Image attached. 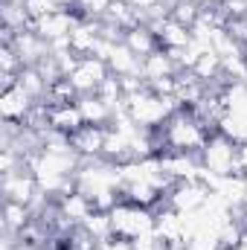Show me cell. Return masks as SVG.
<instances>
[{"label": "cell", "instance_id": "obj_1", "mask_svg": "<svg viewBox=\"0 0 247 250\" xmlns=\"http://www.w3.org/2000/svg\"><path fill=\"white\" fill-rule=\"evenodd\" d=\"M201 163L218 175V178H230V175H239V143H233L230 137H224L221 131L212 134L204 148H201Z\"/></svg>", "mask_w": 247, "mask_h": 250}, {"label": "cell", "instance_id": "obj_2", "mask_svg": "<svg viewBox=\"0 0 247 250\" xmlns=\"http://www.w3.org/2000/svg\"><path fill=\"white\" fill-rule=\"evenodd\" d=\"M111 221H114V236H123L128 242L154 230V212L137 204H125V201L111 209Z\"/></svg>", "mask_w": 247, "mask_h": 250}, {"label": "cell", "instance_id": "obj_3", "mask_svg": "<svg viewBox=\"0 0 247 250\" xmlns=\"http://www.w3.org/2000/svg\"><path fill=\"white\" fill-rule=\"evenodd\" d=\"M0 189H3V201H15V204H26V207H32V201L41 195V187L29 169L0 175Z\"/></svg>", "mask_w": 247, "mask_h": 250}, {"label": "cell", "instance_id": "obj_4", "mask_svg": "<svg viewBox=\"0 0 247 250\" xmlns=\"http://www.w3.org/2000/svg\"><path fill=\"white\" fill-rule=\"evenodd\" d=\"M209 192H212V189H206L201 181H178L175 187L169 189L166 204H169L172 209L189 215V212H198V209L204 207V201L209 198Z\"/></svg>", "mask_w": 247, "mask_h": 250}, {"label": "cell", "instance_id": "obj_5", "mask_svg": "<svg viewBox=\"0 0 247 250\" xmlns=\"http://www.w3.org/2000/svg\"><path fill=\"white\" fill-rule=\"evenodd\" d=\"M111 76V67L102 62V59H96V56H87V59H82L79 67L67 76L73 84H76V90L82 93V96H87V93H96L99 90V84L105 82Z\"/></svg>", "mask_w": 247, "mask_h": 250}, {"label": "cell", "instance_id": "obj_6", "mask_svg": "<svg viewBox=\"0 0 247 250\" xmlns=\"http://www.w3.org/2000/svg\"><path fill=\"white\" fill-rule=\"evenodd\" d=\"M79 23H82V15H79L76 9H59V12H53V15L35 21L32 32H38V35L50 44V41H56V38H67Z\"/></svg>", "mask_w": 247, "mask_h": 250}, {"label": "cell", "instance_id": "obj_7", "mask_svg": "<svg viewBox=\"0 0 247 250\" xmlns=\"http://www.w3.org/2000/svg\"><path fill=\"white\" fill-rule=\"evenodd\" d=\"M105 137H108V125H82L76 134H70V146L76 148V154H79L82 160H87V157H102Z\"/></svg>", "mask_w": 247, "mask_h": 250}, {"label": "cell", "instance_id": "obj_8", "mask_svg": "<svg viewBox=\"0 0 247 250\" xmlns=\"http://www.w3.org/2000/svg\"><path fill=\"white\" fill-rule=\"evenodd\" d=\"M38 102L18 84V87H9L0 93V117L3 120H15V123H23L29 117V111L35 108Z\"/></svg>", "mask_w": 247, "mask_h": 250}, {"label": "cell", "instance_id": "obj_9", "mask_svg": "<svg viewBox=\"0 0 247 250\" xmlns=\"http://www.w3.org/2000/svg\"><path fill=\"white\" fill-rule=\"evenodd\" d=\"M143 79L151 84V82H160V79H172V76H178L181 70H178V64L172 62V56L166 53V50H154V53H148L145 59H143Z\"/></svg>", "mask_w": 247, "mask_h": 250}, {"label": "cell", "instance_id": "obj_10", "mask_svg": "<svg viewBox=\"0 0 247 250\" xmlns=\"http://www.w3.org/2000/svg\"><path fill=\"white\" fill-rule=\"evenodd\" d=\"M82 125H84V117L79 111V102H73V105H50V128L64 131V134H76Z\"/></svg>", "mask_w": 247, "mask_h": 250}, {"label": "cell", "instance_id": "obj_11", "mask_svg": "<svg viewBox=\"0 0 247 250\" xmlns=\"http://www.w3.org/2000/svg\"><path fill=\"white\" fill-rule=\"evenodd\" d=\"M35 218V212L26 204H15V201H3V236H21L23 227Z\"/></svg>", "mask_w": 247, "mask_h": 250}, {"label": "cell", "instance_id": "obj_12", "mask_svg": "<svg viewBox=\"0 0 247 250\" xmlns=\"http://www.w3.org/2000/svg\"><path fill=\"white\" fill-rule=\"evenodd\" d=\"M108 67H111L114 76H143L140 73L143 70V59L131 47H125V44H117L114 47V53L108 59Z\"/></svg>", "mask_w": 247, "mask_h": 250}, {"label": "cell", "instance_id": "obj_13", "mask_svg": "<svg viewBox=\"0 0 247 250\" xmlns=\"http://www.w3.org/2000/svg\"><path fill=\"white\" fill-rule=\"evenodd\" d=\"M79 111H82V117H84V125H111L114 123V111H111L96 93L79 96Z\"/></svg>", "mask_w": 247, "mask_h": 250}, {"label": "cell", "instance_id": "obj_14", "mask_svg": "<svg viewBox=\"0 0 247 250\" xmlns=\"http://www.w3.org/2000/svg\"><path fill=\"white\" fill-rule=\"evenodd\" d=\"M125 47H131L140 59H145L148 53H154V50H160V44H157V35L148 29V26H134V29H128L125 32V41H123Z\"/></svg>", "mask_w": 247, "mask_h": 250}, {"label": "cell", "instance_id": "obj_15", "mask_svg": "<svg viewBox=\"0 0 247 250\" xmlns=\"http://www.w3.org/2000/svg\"><path fill=\"white\" fill-rule=\"evenodd\" d=\"M169 15H172V21H178V23H184V26H195L198 23V15H201V9L195 6V3H189V0H181L178 6H172L169 9Z\"/></svg>", "mask_w": 247, "mask_h": 250}, {"label": "cell", "instance_id": "obj_16", "mask_svg": "<svg viewBox=\"0 0 247 250\" xmlns=\"http://www.w3.org/2000/svg\"><path fill=\"white\" fill-rule=\"evenodd\" d=\"M23 9H26V15H29L32 21H41V18H47V15H53V12H59L62 6H59L56 0H23Z\"/></svg>", "mask_w": 247, "mask_h": 250}, {"label": "cell", "instance_id": "obj_17", "mask_svg": "<svg viewBox=\"0 0 247 250\" xmlns=\"http://www.w3.org/2000/svg\"><path fill=\"white\" fill-rule=\"evenodd\" d=\"M96 250H134V245H131L128 239H123V236H108V239L99 242Z\"/></svg>", "mask_w": 247, "mask_h": 250}, {"label": "cell", "instance_id": "obj_18", "mask_svg": "<svg viewBox=\"0 0 247 250\" xmlns=\"http://www.w3.org/2000/svg\"><path fill=\"white\" fill-rule=\"evenodd\" d=\"M134 9H140V12H148V9H154V6H160V0H128Z\"/></svg>", "mask_w": 247, "mask_h": 250}, {"label": "cell", "instance_id": "obj_19", "mask_svg": "<svg viewBox=\"0 0 247 250\" xmlns=\"http://www.w3.org/2000/svg\"><path fill=\"white\" fill-rule=\"evenodd\" d=\"M239 175H247V143L239 146Z\"/></svg>", "mask_w": 247, "mask_h": 250}, {"label": "cell", "instance_id": "obj_20", "mask_svg": "<svg viewBox=\"0 0 247 250\" xmlns=\"http://www.w3.org/2000/svg\"><path fill=\"white\" fill-rule=\"evenodd\" d=\"M56 3H59V6H62V9H73V6H76V3H79V0H56Z\"/></svg>", "mask_w": 247, "mask_h": 250}, {"label": "cell", "instance_id": "obj_21", "mask_svg": "<svg viewBox=\"0 0 247 250\" xmlns=\"http://www.w3.org/2000/svg\"><path fill=\"white\" fill-rule=\"evenodd\" d=\"M160 3H163V6H166V9H172V6H178V3H181V0H160Z\"/></svg>", "mask_w": 247, "mask_h": 250}]
</instances>
